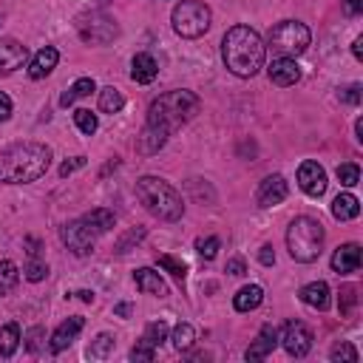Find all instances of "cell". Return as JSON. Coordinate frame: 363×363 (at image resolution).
I'll return each mask as SVG.
<instances>
[{
  "label": "cell",
  "mask_w": 363,
  "mask_h": 363,
  "mask_svg": "<svg viewBox=\"0 0 363 363\" xmlns=\"http://www.w3.org/2000/svg\"><path fill=\"white\" fill-rule=\"evenodd\" d=\"M286 250L301 264L315 261L320 255V250H323V227H320V221H315L309 216L292 218V224L286 230Z\"/></svg>",
  "instance_id": "cell-5"
},
{
  "label": "cell",
  "mask_w": 363,
  "mask_h": 363,
  "mask_svg": "<svg viewBox=\"0 0 363 363\" xmlns=\"http://www.w3.org/2000/svg\"><path fill=\"white\" fill-rule=\"evenodd\" d=\"M210 6L207 3H201V0H182L176 9H173V14H170V20H173V31L179 34V37H187V40H196V37H201L207 28H210Z\"/></svg>",
  "instance_id": "cell-6"
},
{
  "label": "cell",
  "mask_w": 363,
  "mask_h": 363,
  "mask_svg": "<svg viewBox=\"0 0 363 363\" xmlns=\"http://www.w3.org/2000/svg\"><path fill=\"white\" fill-rule=\"evenodd\" d=\"M221 57L235 77L250 79L264 65V40L250 26H233L221 40Z\"/></svg>",
  "instance_id": "cell-1"
},
{
  "label": "cell",
  "mask_w": 363,
  "mask_h": 363,
  "mask_svg": "<svg viewBox=\"0 0 363 363\" xmlns=\"http://www.w3.org/2000/svg\"><path fill=\"white\" fill-rule=\"evenodd\" d=\"M94 235H102V233H108L111 227H113V213L111 210H105V207H96V210H91V213H85L82 218H79Z\"/></svg>",
  "instance_id": "cell-23"
},
{
  "label": "cell",
  "mask_w": 363,
  "mask_h": 363,
  "mask_svg": "<svg viewBox=\"0 0 363 363\" xmlns=\"http://www.w3.org/2000/svg\"><path fill=\"white\" fill-rule=\"evenodd\" d=\"M82 326H85V320L79 318V315H74V318H68V320H62L57 329H54V335H51V343H48V349L54 352V354H60L62 349H68L71 343H74V337L82 332Z\"/></svg>",
  "instance_id": "cell-14"
},
{
  "label": "cell",
  "mask_w": 363,
  "mask_h": 363,
  "mask_svg": "<svg viewBox=\"0 0 363 363\" xmlns=\"http://www.w3.org/2000/svg\"><path fill=\"white\" fill-rule=\"evenodd\" d=\"M94 88H96V85H94V79H91V77H79V79H77V82H74V85L60 96V105H62V108H68V105H74L77 99L88 96Z\"/></svg>",
  "instance_id": "cell-26"
},
{
  "label": "cell",
  "mask_w": 363,
  "mask_h": 363,
  "mask_svg": "<svg viewBox=\"0 0 363 363\" xmlns=\"http://www.w3.org/2000/svg\"><path fill=\"white\" fill-rule=\"evenodd\" d=\"M258 261H261L264 267H272V264H275V252H272V247H269V244H264V247H261Z\"/></svg>",
  "instance_id": "cell-44"
},
{
  "label": "cell",
  "mask_w": 363,
  "mask_h": 363,
  "mask_svg": "<svg viewBox=\"0 0 363 363\" xmlns=\"http://www.w3.org/2000/svg\"><path fill=\"white\" fill-rule=\"evenodd\" d=\"M298 187L306 193V196H323L326 190V170L318 164V162H303L298 167Z\"/></svg>",
  "instance_id": "cell-11"
},
{
  "label": "cell",
  "mask_w": 363,
  "mask_h": 363,
  "mask_svg": "<svg viewBox=\"0 0 363 363\" xmlns=\"http://www.w3.org/2000/svg\"><path fill=\"white\" fill-rule=\"evenodd\" d=\"M286 193H289L286 179L275 173V176H267V179L258 184L255 201H258V207H275V204H281V201L286 199Z\"/></svg>",
  "instance_id": "cell-12"
},
{
  "label": "cell",
  "mask_w": 363,
  "mask_h": 363,
  "mask_svg": "<svg viewBox=\"0 0 363 363\" xmlns=\"http://www.w3.org/2000/svg\"><path fill=\"white\" fill-rule=\"evenodd\" d=\"M113 349H116V337L108 335V332H102V335H96V337L91 340V346H88V357H94V360H105Z\"/></svg>",
  "instance_id": "cell-30"
},
{
  "label": "cell",
  "mask_w": 363,
  "mask_h": 363,
  "mask_svg": "<svg viewBox=\"0 0 363 363\" xmlns=\"http://www.w3.org/2000/svg\"><path fill=\"white\" fill-rule=\"evenodd\" d=\"M28 51L14 37H0V74H11L26 62Z\"/></svg>",
  "instance_id": "cell-13"
},
{
  "label": "cell",
  "mask_w": 363,
  "mask_h": 363,
  "mask_svg": "<svg viewBox=\"0 0 363 363\" xmlns=\"http://www.w3.org/2000/svg\"><path fill=\"white\" fill-rule=\"evenodd\" d=\"M156 74H159V65H156V60H153L150 54H136V57H133V62H130V77H133V82L147 85V82L156 79Z\"/></svg>",
  "instance_id": "cell-20"
},
{
  "label": "cell",
  "mask_w": 363,
  "mask_h": 363,
  "mask_svg": "<svg viewBox=\"0 0 363 363\" xmlns=\"http://www.w3.org/2000/svg\"><path fill=\"white\" fill-rule=\"evenodd\" d=\"M159 267H164L176 281H184V275H187V264L173 255H159Z\"/></svg>",
  "instance_id": "cell-34"
},
{
  "label": "cell",
  "mask_w": 363,
  "mask_h": 363,
  "mask_svg": "<svg viewBox=\"0 0 363 363\" xmlns=\"http://www.w3.org/2000/svg\"><path fill=\"white\" fill-rule=\"evenodd\" d=\"M116 315L128 318V315H130V306H128V303H119V306H116Z\"/></svg>",
  "instance_id": "cell-49"
},
{
  "label": "cell",
  "mask_w": 363,
  "mask_h": 363,
  "mask_svg": "<svg viewBox=\"0 0 363 363\" xmlns=\"http://www.w3.org/2000/svg\"><path fill=\"white\" fill-rule=\"evenodd\" d=\"M116 23L108 17V14H99V11H91L88 17L79 20V37L85 43H111L116 37Z\"/></svg>",
  "instance_id": "cell-8"
},
{
  "label": "cell",
  "mask_w": 363,
  "mask_h": 363,
  "mask_svg": "<svg viewBox=\"0 0 363 363\" xmlns=\"http://www.w3.org/2000/svg\"><path fill=\"white\" fill-rule=\"evenodd\" d=\"M156 357V349L150 346V343H145V340H139L133 349H130V360H136V363H150Z\"/></svg>",
  "instance_id": "cell-40"
},
{
  "label": "cell",
  "mask_w": 363,
  "mask_h": 363,
  "mask_svg": "<svg viewBox=\"0 0 363 363\" xmlns=\"http://www.w3.org/2000/svg\"><path fill=\"white\" fill-rule=\"evenodd\" d=\"M85 164V156H74L71 162H62V167H60V176H71L74 170H79Z\"/></svg>",
  "instance_id": "cell-43"
},
{
  "label": "cell",
  "mask_w": 363,
  "mask_h": 363,
  "mask_svg": "<svg viewBox=\"0 0 363 363\" xmlns=\"http://www.w3.org/2000/svg\"><path fill=\"white\" fill-rule=\"evenodd\" d=\"M122 108H125L122 91H116L113 85H108V88L99 91V111H105V113H119Z\"/></svg>",
  "instance_id": "cell-29"
},
{
  "label": "cell",
  "mask_w": 363,
  "mask_h": 363,
  "mask_svg": "<svg viewBox=\"0 0 363 363\" xmlns=\"http://www.w3.org/2000/svg\"><path fill=\"white\" fill-rule=\"evenodd\" d=\"M281 346L292 357L309 354V349H312V332H309V326L301 323V320H286L284 329H281Z\"/></svg>",
  "instance_id": "cell-9"
},
{
  "label": "cell",
  "mask_w": 363,
  "mask_h": 363,
  "mask_svg": "<svg viewBox=\"0 0 363 363\" xmlns=\"http://www.w3.org/2000/svg\"><path fill=\"white\" fill-rule=\"evenodd\" d=\"M343 9H346L349 17H357L363 11V0H343Z\"/></svg>",
  "instance_id": "cell-46"
},
{
  "label": "cell",
  "mask_w": 363,
  "mask_h": 363,
  "mask_svg": "<svg viewBox=\"0 0 363 363\" xmlns=\"http://www.w3.org/2000/svg\"><path fill=\"white\" fill-rule=\"evenodd\" d=\"M309 40H312L309 28L303 23H298V20H284L269 31V45H272V51L278 57H292V60L301 57L306 51Z\"/></svg>",
  "instance_id": "cell-7"
},
{
  "label": "cell",
  "mask_w": 363,
  "mask_h": 363,
  "mask_svg": "<svg viewBox=\"0 0 363 363\" xmlns=\"http://www.w3.org/2000/svg\"><path fill=\"white\" fill-rule=\"evenodd\" d=\"M261 301H264V289L258 284H247L235 292L233 306H235V312H252V309L261 306Z\"/></svg>",
  "instance_id": "cell-21"
},
{
  "label": "cell",
  "mask_w": 363,
  "mask_h": 363,
  "mask_svg": "<svg viewBox=\"0 0 363 363\" xmlns=\"http://www.w3.org/2000/svg\"><path fill=\"white\" fill-rule=\"evenodd\" d=\"M267 74H269V79H272L275 85H281V88L295 85V82L301 79V68H298V62H295L292 57H278V60H272L269 68H267Z\"/></svg>",
  "instance_id": "cell-15"
},
{
  "label": "cell",
  "mask_w": 363,
  "mask_h": 363,
  "mask_svg": "<svg viewBox=\"0 0 363 363\" xmlns=\"http://www.w3.org/2000/svg\"><path fill=\"white\" fill-rule=\"evenodd\" d=\"M82 301H94V292H88V289H82V292H77Z\"/></svg>",
  "instance_id": "cell-51"
},
{
  "label": "cell",
  "mask_w": 363,
  "mask_h": 363,
  "mask_svg": "<svg viewBox=\"0 0 363 363\" xmlns=\"http://www.w3.org/2000/svg\"><path fill=\"white\" fill-rule=\"evenodd\" d=\"M57 60H60V51H57V48H51V45L40 48V51L31 57V62H28V77H31V79H43V77H48V74L54 71Z\"/></svg>",
  "instance_id": "cell-18"
},
{
  "label": "cell",
  "mask_w": 363,
  "mask_h": 363,
  "mask_svg": "<svg viewBox=\"0 0 363 363\" xmlns=\"http://www.w3.org/2000/svg\"><path fill=\"white\" fill-rule=\"evenodd\" d=\"M332 269L340 272V275H349V272H357L360 269V247L357 244H343L332 252Z\"/></svg>",
  "instance_id": "cell-17"
},
{
  "label": "cell",
  "mask_w": 363,
  "mask_h": 363,
  "mask_svg": "<svg viewBox=\"0 0 363 363\" xmlns=\"http://www.w3.org/2000/svg\"><path fill=\"white\" fill-rule=\"evenodd\" d=\"M354 130H357V139L363 142V119H357V125H354Z\"/></svg>",
  "instance_id": "cell-50"
},
{
  "label": "cell",
  "mask_w": 363,
  "mask_h": 363,
  "mask_svg": "<svg viewBox=\"0 0 363 363\" xmlns=\"http://www.w3.org/2000/svg\"><path fill=\"white\" fill-rule=\"evenodd\" d=\"M17 281H20V269H17V264L9 261V258H3V261H0V298H6V295L17 286Z\"/></svg>",
  "instance_id": "cell-28"
},
{
  "label": "cell",
  "mask_w": 363,
  "mask_h": 363,
  "mask_svg": "<svg viewBox=\"0 0 363 363\" xmlns=\"http://www.w3.org/2000/svg\"><path fill=\"white\" fill-rule=\"evenodd\" d=\"M26 278L28 281H43L45 275H48V264L45 261H40L37 255H28V261H26Z\"/></svg>",
  "instance_id": "cell-35"
},
{
  "label": "cell",
  "mask_w": 363,
  "mask_h": 363,
  "mask_svg": "<svg viewBox=\"0 0 363 363\" xmlns=\"http://www.w3.org/2000/svg\"><path fill=\"white\" fill-rule=\"evenodd\" d=\"M11 116V99L6 94H0V122H6Z\"/></svg>",
  "instance_id": "cell-47"
},
{
  "label": "cell",
  "mask_w": 363,
  "mask_h": 363,
  "mask_svg": "<svg viewBox=\"0 0 363 363\" xmlns=\"http://www.w3.org/2000/svg\"><path fill=\"white\" fill-rule=\"evenodd\" d=\"M352 51H354L357 60H363V37H357V40L352 43Z\"/></svg>",
  "instance_id": "cell-48"
},
{
  "label": "cell",
  "mask_w": 363,
  "mask_h": 363,
  "mask_svg": "<svg viewBox=\"0 0 363 363\" xmlns=\"http://www.w3.org/2000/svg\"><path fill=\"white\" fill-rule=\"evenodd\" d=\"M218 244H221V241H218L216 235H207V238H199V241H196V250H199V255H201V258H207V261H210V258H216Z\"/></svg>",
  "instance_id": "cell-39"
},
{
  "label": "cell",
  "mask_w": 363,
  "mask_h": 363,
  "mask_svg": "<svg viewBox=\"0 0 363 363\" xmlns=\"http://www.w3.org/2000/svg\"><path fill=\"white\" fill-rule=\"evenodd\" d=\"M51 164V147L40 142H17L0 153V182L28 184L37 182Z\"/></svg>",
  "instance_id": "cell-2"
},
{
  "label": "cell",
  "mask_w": 363,
  "mask_h": 363,
  "mask_svg": "<svg viewBox=\"0 0 363 363\" xmlns=\"http://www.w3.org/2000/svg\"><path fill=\"white\" fill-rule=\"evenodd\" d=\"M357 213H360V201H357L352 193H340V196L332 201V216H335L337 221H352V218H357Z\"/></svg>",
  "instance_id": "cell-25"
},
{
  "label": "cell",
  "mask_w": 363,
  "mask_h": 363,
  "mask_svg": "<svg viewBox=\"0 0 363 363\" xmlns=\"http://www.w3.org/2000/svg\"><path fill=\"white\" fill-rule=\"evenodd\" d=\"M133 281H136V286H139L145 295L167 298V284H164V281H162V275H159V272H153L150 267L136 269V272H133Z\"/></svg>",
  "instance_id": "cell-19"
},
{
  "label": "cell",
  "mask_w": 363,
  "mask_h": 363,
  "mask_svg": "<svg viewBox=\"0 0 363 363\" xmlns=\"http://www.w3.org/2000/svg\"><path fill=\"white\" fill-rule=\"evenodd\" d=\"M43 337H45V332H43L40 326H34V329L26 335V349H28V352H40V346H43Z\"/></svg>",
  "instance_id": "cell-41"
},
{
  "label": "cell",
  "mask_w": 363,
  "mask_h": 363,
  "mask_svg": "<svg viewBox=\"0 0 363 363\" xmlns=\"http://www.w3.org/2000/svg\"><path fill=\"white\" fill-rule=\"evenodd\" d=\"M201 102L193 91H167L162 96H156L147 108V125L150 128H159L164 130L167 136L182 128L184 122H190L196 113H199Z\"/></svg>",
  "instance_id": "cell-3"
},
{
  "label": "cell",
  "mask_w": 363,
  "mask_h": 363,
  "mask_svg": "<svg viewBox=\"0 0 363 363\" xmlns=\"http://www.w3.org/2000/svg\"><path fill=\"white\" fill-rule=\"evenodd\" d=\"M354 303H357V289H354V286H343V289H340V298H337L340 315H352Z\"/></svg>",
  "instance_id": "cell-38"
},
{
  "label": "cell",
  "mask_w": 363,
  "mask_h": 363,
  "mask_svg": "<svg viewBox=\"0 0 363 363\" xmlns=\"http://www.w3.org/2000/svg\"><path fill=\"white\" fill-rule=\"evenodd\" d=\"M227 272H230V275H244L247 267H244L241 258H230V261H227Z\"/></svg>",
  "instance_id": "cell-45"
},
{
  "label": "cell",
  "mask_w": 363,
  "mask_h": 363,
  "mask_svg": "<svg viewBox=\"0 0 363 363\" xmlns=\"http://www.w3.org/2000/svg\"><path fill=\"white\" fill-rule=\"evenodd\" d=\"M335 363H357V349L352 346V343H337L335 349H332V354H329Z\"/></svg>",
  "instance_id": "cell-36"
},
{
  "label": "cell",
  "mask_w": 363,
  "mask_h": 363,
  "mask_svg": "<svg viewBox=\"0 0 363 363\" xmlns=\"http://www.w3.org/2000/svg\"><path fill=\"white\" fill-rule=\"evenodd\" d=\"M301 301L312 309H326L329 306V286L323 281H312L301 289Z\"/></svg>",
  "instance_id": "cell-24"
},
{
  "label": "cell",
  "mask_w": 363,
  "mask_h": 363,
  "mask_svg": "<svg viewBox=\"0 0 363 363\" xmlns=\"http://www.w3.org/2000/svg\"><path fill=\"white\" fill-rule=\"evenodd\" d=\"M335 173H337V179H340L343 187H354V184L360 182V167L352 164V162H349V164H340Z\"/></svg>",
  "instance_id": "cell-37"
},
{
  "label": "cell",
  "mask_w": 363,
  "mask_h": 363,
  "mask_svg": "<svg viewBox=\"0 0 363 363\" xmlns=\"http://www.w3.org/2000/svg\"><path fill=\"white\" fill-rule=\"evenodd\" d=\"M340 99H343V102H349V105H357V102H360V85L354 82V85L343 88V91H340Z\"/></svg>",
  "instance_id": "cell-42"
},
{
  "label": "cell",
  "mask_w": 363,
  "mask_h": 363,
  "mask_svg": "<svg viewBox=\"0 0 363 363\" xmlns=\"http://www.w3.org/2000/svg\"><path fill=\"white\" fill-rule=\"evenodd\" d=\"M170 340H173V346H176L179 352H187V349L193 346V340H196V329H193L190 323H179V326L173 329Z\"/></svg>",
  "instance_id": "cell-31"
},
{
  "label": "cell",
  "mask_w": 363,
  "mask_h": 363,
  "mask_svg": "<svg viewBox=\"0 0 363 363\" xmlns=\"http://www.w3.org/2000/svg\"><path fill=\"white\" fill-rule=\"evenodd\" d=\"M142 340H145V343H150L153 349H156V346H162V343L167 340V326H164L162 320H153V323H147V329H145Z\"/></svg>",
  "instance_id": "cell-33"
},
{
  "label": "cell",
  "mask_w": 363,
  "mask_h": 363,
  "mask_svg": "<svg viewBox=\"0 0 363 363\" xmlns=\"http://www.w3.org/2000/svg\"><path fill=\"white\" fill-rule=\"evenodd\" d=\"M164 142H167V133L164 130H159V128H150V125H145V130H142V136L136 139V150L139 153H159L162 147H164Z\"/></svg>",
  "instance_id": "cell-22"
},
{
  "label": "cell",
  "mask_w": 363,
  "mask_h": 363,
  "mask_svg": "<svg viewBox=\"0 0 363 363\" xmlns=\"http://www.w3.org/2000/svg\"><path fill=\"white\" fill-rule=\"evenodd\" d=\"M20 326L17 323H6V326H0V354L3 357H11L14 352H17V346H20Z\"/></svg>",
  "instance_id": "cell-27"
},
{
  "label": "cell",
  "mask_w": 363,
  "mask_h": 363,
  "mask_svg": "<svg viewBox=\"0 0 363 363\" xmlns=\"http://www.w3.org/2000/svg\"><path fill=\"white\" fill-rule=\"evenodd\" d=\"M74 125H77L85 136H91V133H96L99 119H96V113H91L88 108H77V111H74Z\"/></svg>",
  "instance_id": "cell-32"
},
{
  "label": "cell",
  "mask_w": 363,
  "mask_h": 363,
  "mask_svg": "<svg viewBox=\"0 0 363 363\" xmlns=\"http://www.w3.org/2000/svg\"><path fill=\"white\" fill-rule=\"evenodd\" d=\"M278 346V332H275V326H261V332L255 335V340L250 343V349L244 352V357L247 360H264L267 354H272V349Z\"/></svg>",
  "instance_id": "cell-16"
},
{
  "label": "cell",
  "mask_w": 363,
  "mask_h": 363,
  "mask_svg": "<svg viewBox=\"0 0 363 363\" xmlns=\"http://www.w3.org/2000/svg\"><path fill=\"white\" fill-rule=\"evenodd\" d=\"M136 199L145 204V210L162 221H179L184 216V201L179 190L159 179V176H142L136 182Z\"/></svg>",
  "instance_id": "cell-4"
},
{
  "label": "cell",
  "mask_w": 363,
  "mask_h": 363,
  "mask_svg": "<svg viewBox=\"0 0 363 363\" xmlns=\"http://www.w3.org/2000/svg\"><path fill=\"white\" fill-rule=\"evenodd\" d=\"M60 238H62V244H65L74 255H88V252L94 250V241H96V235H94L79 218L62 224V227H60Z\"/></svg>",
  "instance_id": "cell-10"
}]
</instances>
